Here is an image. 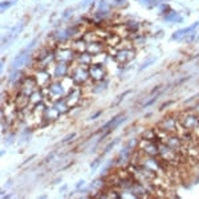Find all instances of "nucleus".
<instances>
[{
	"mask_svg": "<svg viewBox=\"0 0 199 199\" xmlns=\"http://www.w3.org/2000/svg\"><path fill=\"white\" fill-rule=\"evenodd\" d=\"M69 76L75 80L76 85H80V86H85L88 84L93 82L90 80V76H89V67L81 65L76 61H73L69 65Z\"/></svg>",
	"mask_w": 199,
	"mask_h": 199,
	"instance_id": "obj_1",
	"label": "nucleus"
},
{
	"mask_svg": "<svg viewBox=\"0 0 199 199\" xmlns=\"http://www.w3.org/2000/svg\"><path fill=\"white\" fill-rule=\"evenodd\" d=\"M178 118L182 127L192 132L195 135H199V116L195 113L194 109L190 111H182L178 116Z\"/></svg>",
	"mask_w": 199,
	"mask_h": 199,
	"instance_id": "obj_2",
	"label": "nucleus"
},
{
	"mask_svg": "<svg viewBox=\"0 0 199 199\" xmlns=\"http://www.w3.org/2000/svg\"><path fill=\"white\" fill-rule=\"evenodd\" d=\"M179 126V118L178 116H166L158 122V129L163 130V132L169 133V134H177Z\"/></svg>",
	"mask_w": 199,
	"mask_h": 199,
	"instance_id": "obj_3",
	"label": "nucleus"
},
{
	"mask_svg": "<svg viewBox=\"0 0 199 199\" xmlns=\"http://www.w3.org/2000/svg\"><path fill=\"white\" fill-rule=\"evenodd\" d=\"M29 75H32L36 80L37 85L40 88H47L48 85L53 81V76L51 75V72L48 69H44V68H33Z\"/></svg>",
	"mask_w": 199,
	"mask_h": 199,
	"instance_id": "obj_4",
	"label": "nucleus"
},
{
	"mask_svg": "<svg viewBox=\"0 0 199 199\" xmlns=\"http://www.w3.org/2000/svg\"><path fill=\"white\" fill-rule=\"evenodd\" d=\"M163 143H166L174 151L186 155V145H185V142L182 141V138L178 134H167V137L165 138Z\"/></svg>",
	"mask_w": 199,
	"mask_h": 199,
	"instance_id": "obj_5",
	"label": "nucleus"
},
{
	"mask_svg": "<svg viewBox=\"0 0 199 199\" xmlns=\"http://www.w3.org/2000/svg\"><path fill=\"white\" fill-rule=\"evenodd\" d=\"M134 57H135V49H134V47H132V48H122V49H118L117 53L114 54L113 59L118 65L125 67V65L129 64Z\"/></svg>",
	"mask_w": 199,
	"mask_h": 199,
	"instance_id": "obj_6",
	"label": "nucleus"
},
{
	"mask_svg": "<svg viewBox=\"0 0 199 199\" xmlns=\"http://www.w3.org/2000/svg\"><path fill=\"white\" fill-rule=\"evenodd\" d=\"M40 86L37 85L36 80H35V77L32 75H27L25 77L23 78V81L20 82V85H19V89L17 92H20V93L25 94V96L31 97V94L33 93L36 89H39Z\"/></svg>",
	"mask_w": 199,
	"mask_h": 199,
	"instance_id": "obj_7",
	"label": "nucleus"
},
{
	"mask_svg": "<svg viewBox=\"0 0 199 199\" xmlns=\"http://www.w3.org/2000/svg\"><path fill=\"white\" fill-rule=\"evenodd\" d=\"M137 148L142 153H145L148 155H153V157H158V154H159V142H155V141L141 138Z\"/></svg>",
	"mask_w": 199,
	"mask_h": 199,
	"instance_id": "obj_8",
	"label": "nucleus"
},
{
	"mask_svg": "<svg viewBox=\"0 0 199 199\" xmlns=\"http://www.w3.org/2000/svg\"><path fill=\"white\" fill-rule=\"evenodd\" d=\"M69 65L65 62H54L52 67L48 68V70L51 72V75L53 76V80H61L65 76L69 75Z\"/></svg>",
	"mask_w": 199,
	"mask_h": 199,
	"instance_id": "obj_9",
	"label": "nucleus"
},
{
	"mask_svg": "<svg viewBox=\"0 0 199 199\" xmlns=\"http://www.w3.org/2000/svg\"><path fill=\"white\" fill-rule=\"evenodd\" d=\"M89 76H90V80L93 82H98V81H102L106 78L108 73H106L105 65L102 64H92L89 65Z\"/></svg>",
	"mask_w": 199,
	"mask_h": 199,
	"instance_id": "obj_10",
	"label": "nucleus"
},
{
	"mask_svg": "<svg viewBox=\"0 0 199 199\" xmlns=\"http://www.w3.org/2000/svg\"><path fill=\"white\" fill-rule=\"evenodd\" d=\"M65 100H67L68 105L70 106V109H73V108H76V106L80 105L81 101H82V89L80 88V85H77L76 88H73L72 90L65 96Z\"/></svg>",
	"mask_w": 199,
	"mask_h": 199,
	"instance_id": "obj_11",
	"label": "nucleus"
},
{
	"mask_svg": "<svg viewBox=\"0 0 199 199\" xmlns=\"http://www.w3.org/2000/svg\"><path fill=\"white\" fill-rule=\"evenodd\" d=\"M60 116H61V113L54 108L53 103L47 105V109L44 111V117H43L44 118V124H53V122H56L60 118Z\"/></svg>",
	"mask_w": 199,
	"mask_h": 199,
	"instance_id": "obj_12",
	"label": "nucleus"
},
{
	"mask_svg": "<svg viewBox=\"0 0 199 199\" xmlns=\"http://www.w3.org/2000/svg\"><path fill=\"white\" fill-rule=\"evenodd\" d=\"M199 27V23H192L191 25H189L187 28H183V29H178L177 32H174L173 36H171V39L173 40H181V39H185V37L187 36V35L192 33V32L195 31V28H198Z\"/></svg>",
	"mask_w": 199,
	"mask_h": 199,
	"instance_id": "obj_13",
	"label": "nucleus"
},
{
	"mask_svg": "<svg viewBox=\"0 0 199 199\" xmlns=\"http://www.w3.org/2000/svg\"><path fill=\"white\" fill-rule=\"evenodd\" d=\"M108 45L105 44V41L100 40V41H93V43H89L88 44V48H86V52H89L90 54L96 56V54L101 53V52H105Z\"/></svg>",
	"mask_w": 199,
	"mask_h": 199,
	"instance_id": "obj_14",
	"label": "nucleus"
},
{
	"mask_svg": "<svg viewBox=\"0 0 199 199\" xmlns=\"http://www.w3.org/2000/svg\"><path fill=\"white\" fill-rule=\"evenodd\" d=\"M44 98H45V97H44V93H43V89L41 88L36 89V90L31 94V97H29V108L32 109L33 106L44 102Z\"/></svg>",
	"mask_w": 199,
	"mask_h": 199,
	"instance_id": "obj_15",
	"label": "nucleus"
},
{
	"mask_svg": "<svg viewBox=\"0 0 199 199\" xmlns=\"http://www.w3.org/2000/svg\"><path fill=\"white\" fill-rule=\"evenodd\" d=\"M12 100L15 101L16 106H17L19 109H25L29 106V97L23 93H20V92H16L15 97H13Z\"/></svg>",
	"mask_w": 199,
	"mask_h": 199,
	"instance_id": "obj_16",
	"label": "nucleus"
},
{
	"mask_svg": "<svg viewBox=\"0 0 199 199\" xmlns=\"http://www.w3.org/2000/svg\"><path fill=\"white\" fill-rule=\"evenodd\" d=\"M76 62H78V64L81 65H86V67H89V65L93 64V54H90L89 52H82V53H77V56H76Z\"/></svg>",
	"mask_w": 199,
	"mask_h": 199,
	"instance_id": "obj_17",
	"label": "nucleus"
},
{
	"mask_svg": "<svg viewBox=\"0 0 199 199\" xmlns=\"http://www.w3.org/2000/svg\"><path fill=\"white\" fill-rule=\"evenodd\" d=\"M72 48L76 53H82V52H86V48H88V43L82 39V37H78V39L72 40Z\"/></svg>",
	"mask_w": 199,
	"mask_h": 199,
	"instance_id": "obj_18",
	"label": "nucleus"
},
{
	"mask_svg": "<svg viewBox=\"0 0 199 199\" xmlns=\"http://www.w3.org/2000/svg\"><path fill=\"white\" fill-rule=\"evenodd\" d=\"M53 105H54V108H56L61 114H65V113H68V111L70 110V106L68 105V102H67V100H65V97H64V98L56 100V101L53 102Z\"/></svg>",
	"mask_w": 199,
	"mask_h": 199,
	"instance_id": "obj_19",
	"label": "nucleus"
},
{
	"mask_svg": "<svg viewBox=\"0 0 199 199\" xmlns=\"http://www.w3.org/2000/svg\"><path fill=\"white\" fill-rule=\"evenodd\" d=\"M163 20L167 21V23H173L174 24V23H182L183 19H182L177 12H174L173 9H170L169 12H166L165 15H163Z\"/></svg>",
	"mask_w": 199,
	"mask_h": 199,
	"instance_id": "obj_20",
	"label": "nucleus"
},
{
	"mask_svg": "<svg viewBox=\"0 0 199 199\" xmlns=\"http://www.w3.org/2000/svg\"><path fill=\"white\" fill-rule=\"evenodd\" d=\"M124 25L126 27V29L129 32H133V33H135V32L140 29V23H138L137 20H133V19H129V20H126L124 23Z\"/></svg>",
	"mask_w": 199,
	"mask_h": 199,
	"instance_id": "obj_21",
	"label": "nucleus"
},
{
	"mask_svg": "<svg viewBox=\"0 0 199 199\" xmlns=\"http://www.w3.org/2000/svg\"><path fill=\"white\" fill-rule=\"evenodd\" d=\"M108 85H109V81H108V78H105V80H102V81H98V82H93V92L94 93H100V92H103L106 88H108Z\"/></svg>",
	"mask_w": 199,
	"mask_h": 199,
	"instance_id": "obj_22",
	"label": "nucleus"
},
{
	"mask_svg": "<svg viewBox=\"0 0 199 199\" xmlns=\"http://www.w3.org/2000/svg\"><path fill=\"white\" fill-rule=\"evenodd\" d=\"M142 138H145V140H150V141H155V142H159L157 130H154V129L145 130V132L142 133Z\"/></svg>",
	"mask_w": 199,
	"mask_h": 199,
	"instance_id": "obj_23",
	"label": "nucleus"
},
{
	"mask_svg": "<svg viewBox=\"0 0 199 199\" xmlns=\"http://www.w3.org/2000/svg\"><path fill=\"white\" fill-rule=\"evenodd\" d=\"M108 59H109V53L105 51V52H101V53L96 54V56H93V62H94V64L105 65V62L108 61Z\"/></svg>",
	"mask_w": 199,
	"mask_h": 199,
	"instance_id": "obj_24",
	"label": "nucleus"
},
{
	"mask_svg": "<svg viewBox=\"0 0 199 199\" xmlns=\"http://www.w3.org/2000/svg\"><path fill=\"white\" fill-rule=\"evenodd\" d=\"M117 142H118V140H114V141H113V142H110V143H109V145H108V146H106V148H105V149H103L102 154H101V155H100V157H102V158H103V157H105V154H108V153H109V151H110V150H111V149H113V148H114V145H116V143H117Z\"/></svg>",
	"mask_w": 199,
	"mask_h": 199,
	"instance_id": "obj_25",
	"label": "nucleus"
},
{
	"mask_svg": "<svg viewBox=\"0 0 199 199\" xmlns=\"http://www.w3.org/2000/svg\"><path fill=\"white\" fill-rule=\"evenodd\" d=\"M130 92H132V90H126V92H125V93L119 94V96H118V97H117V98H116V101H114L113 106H117V105H119V103H121V101L124 100L125 97H126V96H129V94H130Z\"/></svg>",
	"mask_w": 199,
	"mask_h": 199,
	"instance_id": "obj_26",
	"label": "nucleus"
},
{
	"mask_svg": "<svg viewBox=\"0 0 199 199\" xmlns=\"http://www.w3.org/2000/svg\"><path fill=\"white\" fill-rule=\"evenodd\" d=\"M154 62H155V57H154V59H149L148 61H146V62H143V64L141 65L140 68H138V72H142L143 69H146V68H149L150 65H151V64H154Z\"/></svg>",
	"mask_w": 199,
	"mask_h": 199,
	"instance_id": "obj_27",
	"label": "nucleus"
},
{
	"mask_svg": "<svg viewBox=\"0 0 199 199\" xmlns=\"http://www.w3.org/2000/svg\"><path fill=\"white\" fill-rule=\"evenodd\" d=\"M76 135H77V134H76V133H72V134L67 135V137H65V138H64V140H62V141H61V145H65V143L70 142V141H72V140H75V138H76Z\"/></svg>",
	"mask_w": 199,
	"mask_h": 199,
	"instance_id": "obj_28",
	"label": "nucleus"
},
{
	"mask_svg": "<svg viewBox=\"0 0 199 199\" xmlns=\"http://www.w3.org/2000/svg\"><path fill=\"white\" fill-rule=\"evenodd\" d=\"M159 94H161V93H158L157 96L154 97V98H150V100H149V101H148V102H146V103H143V108H149V106H151L153 103H155V101L158 100V97H159Z\"/></svg>",
	"mask_w": 199,
	"mask_h": 199,
	"instance_id": "obj_29",
	"label": "nucleus"
},
{
	"mask_svg": "<svg viewBox=\"0 0 199 199\" xmlns=\"http://www.w3.org/2000/svg\"><path fill=\"white\" fill-rule=\"evenodd\" d=\"M101 159H102V157H98V158H96V159H94L93 162L90 163V166H92V170H96V169H97V166H98V163L101 162Z\"/></svg>",
	"mask_w": 199,
	"mask_h": 199,
	"instance_id": "obj_30",
	"label": "nucleus"
},
{
	"mask_svg": "<svg viewBox=\"0 0 199 199\" xmlns=\"http://www.w3.org/2000/svg\"><path fill=\"white\" fill-rule=\"evenodd\" d=\"M11 5H13V1H3V3H1V11L8 9Z\"/></svg>",
	"mask_w": 199,
	"mask_h": 199,
	"instance_id": "obj_31",
	"label": "nucleus"
},
{
	"mask_svg": "<svg viewBox=\"0 0 199 199\" xmlns=\"http://www.w3.org/2000/svg\"><path fill=\"white\" fill-rule=\"evenodd\" d=\"M54 158H56V153H51V154L44 159V163H49L52 159H54Z\"/></svg>",
	"mask_w": 199,
	"mask_h": 199,
	"instance_id": "obj_32",
	"label": "nucleus"
},
{
	"mask_svg": "<svg viewBox=\"0 0 199 199\" xmlns=\"http://www.w3.org/2000/svg\"><path fill=\"white\" fill-rule=\"evenodd\" d=\"M101 113H102V111H96V114L90 116V117H89V119H96L97 117H100V116H101Z\"/></svg>",
	"mask_w": 199,
	"mask_h": 199,
	"instance_id": "obj_33",
	"label": "nucleus"
},
{
	"mask_svg": "<svg viewBox=\"0 0 199 199\" xmlns=\"http://www.w3.org/2000/svg\"><path fill=\"white\" fill-rule=\"evenodd\" d=\"M84 183H85L84 181H80V182H78V183L76 185V190H80V189H81V186H84Z\"/></svg>",
	"mask_w": 199,
	"mask_h": 199,
	"instance_id": "obj_34",
	"label": "nucleus"
},
{
	"mask_svg": "<svg viewBox=\"0 0 199 199\" xmlns=\"http://www.w3.org/2000/svg\"><path fill=\"white\" fill-rule=\"evenodd\" d=\"M33 158H35V155H31V157H29V158H28V159H25V161H24V162H23V163H21V166H24V165H25V163H28V162H29V161H32V159H33Z\"/></svg>",
	"mask_w": 199,
	"mask_h": 199,
	"instance_id": "obj_35",
	"label": "nucleus"
},
{
	"mask_svg": "<svg viewBox=\"0 0 199 199\" xmlns=\"http://www.w3.org/2000/svg\"><path fill=\"white\" fill-rule=\"evenodd\" d=\"M65 190H67V186H62V187H61V190H60V191L62 192V191H65Z\"/></svg>",
	"mask_w": 199,
	"mask_h": 199,
	"instance_id": "obj_36",
	"label": "nucleus"
},
{
	"mask_svg": "<svg viewBox=\"0 0 199 199\" xmlns=\"http://www.w3.org/2000/svg\"><path fill=\"white\" fill-rule=\"evenodd\" d=\"M198 39H199V36H198Z\"/></svg>",
	"mask_w": 199,
	"mask_h": 199,
	"instance_id": "obj_37",
	"label": "nucleus"
}]
</instances>
